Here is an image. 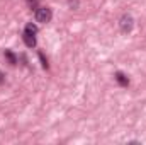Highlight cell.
Instances as JSON below:
<instances>
[{
	"mask_svg": "<svg viewBox=\"0 0 146 145\" xmlns=\"http://www.w3.org/2000/svg\"><path fill=\"white\" fill-rule=\"evenodd\" d=\"M37 55H39V60H41V63H42V67H44V68H48V67H49V65H48V60H46V58H44V55H42V53H41V51H39V53H37Z\"/></svg>",
	"mask_w": 146,
	"mask_h": 145,
	"instance_id": "cell-7",
	"label": "cell"
},
{
	"mask_svg": "<svg viewBox=\"0 0 146 145\" xmlns=\"http://www.w3.org/2000/svg\"><path fill=\"white\" fill-rule=\"evenodd\" d=\"M27 5H29V7H36L37 0H27Z\"/></svg>",
	"mask_w": 146,
	"mask_h": 145,
	"instance_id": "cell-8",
	"label": "cell"
},
{
	"mask_svg": "<svg viewBox=\"0 0 146 145\" xmlns=\"http://www.w3.org/2000/svg\"><path fill=\"white\" fill-rule=\"evenodd\" d=\"M114 79H115V82L121 85V87H127L129 85V79H127V75L122 72H115V75H114Z\"/></svg>",
	"mask_w": 146,
	"mask_h": 145,
	"instance_id": "cell-3",
	"label": "cell"
},
{
	"mask_svg": "<svg viewBox=\"0 0 146 145\" xmlns=\"http://www.w3.org/2000/svg\"><path fill=\"white\" fill-rule=\"evenodd\" d=\"M51 17H53V14H51V9H48V7H39L36 10V21L41 22V24L49 22Z\"/></svg>",
	"mask_w": 146,
	"mask_h": 145,
	"instance_id": "cell-1",
	"label": "cell"
},
{
	"mask_svg": "<svg viewBox=\"0 0 146 145\" xmlns=\"http://www.w3.org/2000/svg\"><path fill=\"white\" fill-rule=\"evenodd\" d=\"M24 33L36 34V33H37V26H36V24H27V26H26V29H24Z\"/></svg>",
	"mask_w": 146,
	"mask_h": 145,
	"instance_id": "cell-6",
	"label": "cell"
},
{
	"mask_svg": "<svg viewBox=\"0 0 146 145\" xmlns=\"http://www.w3.org/2000/svg\"><path fill=\"white\" fill-rule=\"evenodd\" d=\"M2 82H3V75L0 73V84H2Z\"/></svg>",
	"mask_w": 146,
	"mask_h": 145,
	"instance_id": "cell-9",
	"label": "cell"
},
{
	"mask_svg": "<svg viewBox=\"0 0 146 145\" xmlns=\"http://www.w3.org/2000/svg\"><path fill=\"white\" fill-rule=\"evenodd\" d=\"M121 29L124 33H129L133 29V17L131 15H122V19H121Z\"/></svg>",
	"mask_w": 146,
	"mask_h": 145,
	"instance_id": "cell-2",
	"label": "cell"
},
{
	"mask_svg": "<svg viewBox=\"0 0 146 145\" xmlns=\"http://www.w3.org/2000/svg\"><path fill=\"white\" fill-rule=\"evenodd\" d=\"M5 58L9 60V63H10V65H17V56H15L10 50H5Z\"/></svg>",
	"mask_w": 146,
	"mask_h": 145,
	"instance_id": "cell-5",
	"label": "cell"
},
{
	"mask_svg": "<svg viewBox=\"0 0 146 145\" xmlns=\"http://www.w3.org/2000/svg\"><path fill=\"white\" fill-rule=\"evenodd\" d=\"M22 39H24V44H26L27 48H34V46H36V38H34V34L24 33V34H22Z\"/></svg>",
	"mask_w": 146,
	"mask_h": 145,
	"instance_id": "cell-4",
	"label": "cell"
}]
</instances>
